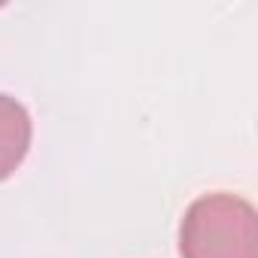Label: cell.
<instances>
[{
	"label": "cell",
	"instance_id": "1",
	"mask_svg": "<svg viewBox=\"0 0 258 258\" xmlns=\"http://www.w3.org/2000/svg\"><path fill=\"white\" fill-rule=\"evenodd\" d=\"M182 258H258L255 207L228 191L198 198L179 225Z\"/></svg>",
	"mask_w": 258,
	"mask_h": 258
},
{
	"label": "cell",
	"instance_id": "2",
	"mask_svg": "<svg viewBox=\"0 0 258 258\" xmlns=\"http://www.w3.org/2000/svg\"><path fill=\"white\" fill-rule=\"evenodd\" d=\"M31 134L34 127L28 109L16 97L0 94V182L10 179L16 167L25 161L31 149Z\"/></svg>",
	"mask_w": 258,
	"mask_h": 258
}]
</instances>
